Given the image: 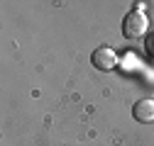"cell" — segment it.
<instances>
[{
  "mask_svg": "<svg viewBox=\"0 0 154 146\" xmlns=\"http://www.w3.org/2000/svg\"><path fill=\"white\" fill-rule=\"evenodd\" d=\"M149 22H147V15L142 10H130L125 15V20H122V34L127 36V39H140V36H144Z\"/></svg>",
  "mask_w": 154,
  "mask_h": 146,
  "instance_id": "obj_1",
  "label": "cell"
},
{
  "mask_svg": "<svg viewBox=\"0 0 154 146\" xmlns=\"http://www.w3.org/2000/svg\"><path fill=\"white\" fill-rule=\"evenodd\" d=\"M91 61H93V66L98 71H112L115 66H118V54H115L112 49H108V46H100V49L93 51Z\"/></svg>",
  "mask_w": 154,
  "mask_h": 146,
  "instance_id": "obj_2",
  "label": "cell"
},
{
  "mask_svg": "<svg viewBox=\"0 0 154 146\" xmlns=\"http://www.w3.org/2000/svg\"><path fill=\"white\" fill-rule=\"evenodd\" d=\"M132 117L137 119V122H142V124L154 122V100H140V102H134Z\"/></svg>",
  "mask_w": 154,
  "mask_h": 146,
  "instance_id": "obj_3",
  "label": "cell"
}]
</instances>
